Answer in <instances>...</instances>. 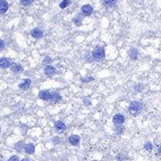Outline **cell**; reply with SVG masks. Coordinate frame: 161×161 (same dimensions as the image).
Segmentation results:
<instances>
[{
	"label": "cell",
	"instance_id": "cell-30",
	"mask_svg": "<svg viewBox=\"0 0 161 161\" xmlns=\"http://www.w3.org/2000/svg\"><path fill=\"white\" fill-rule=\"evenodd\" d=\"M92 161H98V160H92Z\"/></svg>",
	"mask_w": 161,
	"mask_h": 161
},
{
	"label": "cell",
	"instance_id": "cell-8",
	"mask_svg": "<svg viewBox=\"0 0 161 161\" xmlns=\"http://www.w3.org/2000/svg\"><path fill=\"white\" fill-rule=\"evenodd\" d=\"M11 61L6 58V57H1V60H0V66H1V69L5 70V69H7L9 67H11Z\"/></svg>",
	"mask_w": 161,
	"mask_h": 161
},
{
	"label": "cell",
	"instance_id": "cell-26",
	"mask_svg": "<svg viewBox=\"0 0 161 161\" xmlns=\"http://www.w3.org/2000/svg\"><path fill=\"white\" fill-rule=\"evenodd\" d=\"M7 161H19V158L17 156H12Z\"/></svg>",
	"mask_w": 161,
	"mask_h": 161
},
{
	"label": "cell",
	"instance_id": "cell-4",
	"mask_svg": "<svg viewBox=\"0 0 161 161\" xmlns=\"http://www.w3.org/2000/svg\"><path fill=\"white\" fill-rule=\"evenodd\" d=\"M51 96H52L51 92H50L49 90H40L39 93V99H42V100H46V101L50 100Z\"/></svg>",
	"mask_w": 161,
	"mask_h": 161
},
{
	"label": "cell",
	"instance_id": "cell-25",
	"mask_svg": "<svg viewBox=\"0 0 161 161\" xmlns=\"http://www.w3.org/2000/svg\"><path fill=\"white\" fill-rule=\"evenodd\" d=\"M94 80V78L93 77H88V78H80V81L81 82H90V81H92Z\"/></svg>",
	"mask_w": 161,
	"mask_h": 161
},
{
	"label": "cell",
	"instance_id": "cell-22",
	"mask_svg": "<svg viewBox=\"0 0 161 161\" xmlns=\"http://www.w3.org/2000/svg\"><path fill=\"white\" fill-rule=\"evenodd\" d=\"M32 2L33 0H21V4L24 6H29Z\"/></svg>",
	"mask_w": 161,
	"mask_h": 161
},
{
	"label": "cell",
	"instance_id": "cell-21",
	"mask_svg": "<svg viewBox=\"0 0 161 161\" xmlns=\"http://www.w3.org/2000/svg\"><path fill=\"white\" fill-rule=\"evenodd\" d=\"M22 149H24V142H23V141H19V142H17V143L15 144V150L21 151Z\"/></svg>",
	"mask_w": 161,
	"mask_h": 161
},
{
	"label": "cell",
	"instance_id": "cell-7",
	"mask_svg": "<svg viewBox=\"0 0 161 161\" xmlns=\"http://www.w3.org/2000/svg\"><path fill=\"white\" fill-rule=\"evenodd\" d=\"M30 35H31V37H33L34 39H41V38L43 37V31H42L40 29H39V28H35V29H33V30L30 31Z\"/></svg>",
	"mask_w": 161,
	"mask_h": 161
},
{
	"label": "cell",
	"instance_id": "cell-14",
	"mask_svg": "<svg viewBox=\"0 0 161 161\" xmlns=\"http://www.w3.org/2000/svg\"><path fill=\"white\" fill-rule=\"evenodd\" d=\"M129 57L133 60V61H135V60H137L138 59V56H139V51L136 49H131L130 50H129Z\"/></svg>",
	"mask_w": 161,
	"mask_h": 161
},
{
	"label": "cell",
	"instance_id": "cell-27",
	"mask_svg": "<svg viewBox=\"0 0 161 161\" xmlns=\"http://www.w3.org/2000/svg\"><path fill=\"white\" fill-rule=\"evenodd\" d=\"M5 41L1 39V40H0V49H1V50H3V49H5Z\"/></svg>",
	"mask_w": 161,
	"mask_h": 161
},
{
	"label": "cell",
	"instance_id": "cell-2",
	"mask_svg": "<svg viewBox=\"0 0 161 161\" xmlns=\"http://www.w3.org/2000/svg\"><path fill=\"white\" fill-rule=\"evenodd\" d=\"M144 108V105L140 102V101H132L130 106L128 107V111L130 113V115L136 116L138 115Z\"/></svg>",
	"mask_w": 161,
	"mask_h": 161
},
{
	"label": "cell",
	"instance_id": "cell-11",
	"mask_svg": "<svg viewBox=\"0 0 161 161\" xmlns=\"http://www.w3.org/2000/svg\"><path fill=\"white\" fill-rule=\"evenodd\" d=\"M80 140V136H78V135H71V136L69 137V139H68V141H69V143H70L71 145L76 146V145L79 144Z\"/></svg>",
	"mask_w": 161,
	"mask_h": 161
},
{
	"label": "cell",
	"instance_id": "cell-5",
	"mask_svg": "<svg viewBox=\"0 0 161 161\" xmlns=\"http://www.w3.org/2000/svg\"><path fill=\"white\" fill-rule=\"evenodd\" d=\"M93 13V8L90 5H84L81 7V14L84 16H90Z\"/></svg>",
	"mask_w": 161,
	"mask_h": 161
},
{
	"label": "cell",
	"instance_id": "cell-23",
	"mask_svg": "<svg viewBox=\"0 0 161 161\" xmlns=\"http://www.w3.org/2000/svg\"><path fill=\"white\" fill-rule=\"evenodd\" d=\"M52 62V59L49 57V56H46L44 59H43V64L44 65H49V64H50Z\"/></svg>",
	"mask_w": 161,
	"mask_h": 161
},
{
	"label": "cell",
	"instance_id": "cell-9",
	"mask_svg": "<svg viewBox=\"0 0 161 161\" xmlns=\"http://www.w3.org/2000/svg\"><path fill=\"white\" fill-rule=\"evenodd\" d=\"M66 126L64 122L62 121H56L55 123V129L57 133H63L65 130Z\"/></svg>",
	"mask_w": 161,
	"mask_h": 161
},
{
	"label": "cell",
	"instance_id": "cell-6",
	"mask_svg": "<svg viewBox=\"0 0 161 161\" xmlns=\"http://www.w3.org/2000/svg\"><path fill=\"white\" fill-rule=\"evenodd\" d=\"M11 70L14 74H20V73H22L24 71V67L19 63H13L11 65Z\"/></svg>",
	"mask_w": 161,
	"mask_h": 161
},
{
	"label": "cell",
	"instance_id": "cell-17",
	"mask_svg": "<svg viewBox=\"0 0 161 161\" xmlns=\"http://www.w3.org/2000/svg\"><path fill=\"white\" fill-rule=\"evenodd\" d=\"M102 1H103L104 5L109 8L114 7L116 5V0H102Z\"/></svg>",
	"mask_w": 161,
	"mask_h": 161
},
{
	"label": "cell",
	"instance_id": "cell-3",
	"mask_svg": "<svg viewBox=\"0 0 161 161\" xmlns=\"http://www.w3.org/2000/svg\"><path fill=\"white\" fill-rule=\"evenodd\" d=\"M113 123L115 125H121L125 123V116L121 114H116L113 116Z\"/></svg>",
	"mask_w": 161,
	"mask_h": 161
},
{
	"label": "cell",
	"instance_id": "cell-19",
	"mask_svg": "<svg viewBox=\"0 0 161 161\" xmlns=\"http://www.w3.org/2000/svg\"><path fill=\"white\" fill-rule=\"evenodd\" d=\"M71 4V0H63L60 4H59V7L61 9H65L66 8L67 6H69Z\"/></svg>",
	"mask_w": 161,
	"mask_h": 161
},
{
	"label": "cell",
	"instance_id": "cell-1",
	"mask_svg": "<svg viewBox=\"0 0 161 161\" xmlns=\"http://www.w3.org/2000/svg\"><path fill=\"white\" fill-rule=\"evenodd\" d=\"M105 55H106L105 49L101 46H97L91 52L92 59L98 62L103 61L105 59Z\"/></svg>",
	"mask_w": 161,
	"mask_h": 161
},
{
	"label": "cell",
	"instance_id": "cell-16",
	"mask_svg": "<svg viewBox=\"0 0 161 161\" xmlns=\"http://www.w3.org/2000/svg\"><path fill=\"white\" fill-rule=\"evenodd\" d=\"M61 100H62L61 95H60L59 93H57V92H54L53 94H52V96H51L50 101H51L52 103H57V102H59V101H61Z\"/></svg>",
	"mask_w": 161,
	"mask_h": 161
},
{
	"label": "cell",
	"instance_id": "cell-10",
	"mask_svg": "<svg viewBox=\"0 0 161 161\" xmlns=\"http://www.w3.org/2000/svg\"><path fill=\"white\" fill-rule=\"evenodd\" d=\"M44 73L47 76L49 77V76H53L56 74V70L52 65H47L44 69Z\"/></svg>",
	"mask_w": 161,
	"mask_h": 161
},
{
	"label": "cell",
	"instance_id": "cell-24",
	"mask_svg": "<svg viewBox=\"0 0 161 161\" xmlns=\"http://www.w3.org/2000/svg\"><path fill=\"white\" fill-rule=\"evenodd\" d=\"M82 101H83V104H84L85 106H89V105L91 104V101H90V99L89 98H83Z\"/></svg>",
	"mask_w": 161,
	"mask_h": 161
},
{
	"label": "cell",
	"instance_id": "cell-12",
	"mask_svg": "<svg viewBox=\"0 0 161 161\" xmlns=\"http://www.w3.org/2000/svg\"><path fill=\"white\" fill-rule=\"evenodd\" d=\"M30 84H31V80L28 78V79H25V80H24L22 82L19 83V88L24 90H25L29 89Z\"/></svg>",
	"mask_w": 161,
	"mask_h": 161
},
{
	"label": "cell",
	"instance_id": "cell-18",
	"mask_svg": "<svg viewBox=\"0 0 161 161\" xmlns=\"http://www.w3.org/2000/svg\"><path fill=\"white\" fill-rule=\"evenodd\" d=\"M73 22L74 23V24H75V25H77V26H80V24H81V22H82V16H81L80 14L76 15V16L74 18Z\"/></svg>",
	"mask_w": 161,
	"mask_h": 161
},
{
	"label": "cell",
	"instance_id": "cell-20",
	"mask_svg": "<svg viewBox=\"0 0 161 161\" xmlns=\"http://www.w3.org/2000/svg\"><path fill=\"white\" fill-rule=\"evenodd\" d=\"M144 149L147 150V151H151L153 150V145L150 141H147L145 144H144Z\"/></svg>",
	"mask_w": 161,
	"mask_h": 161
},
{
	"label": "cell",
	"instance_id": "cell-31",
	"mask_svg": "<svg viewBox=\"0 0 161 161\" xmlns=\"http://www.w3.org/2000/svg\"><path fill=\"white\" fill-rule=\"evenodd\" d=\"M1 161H2V160H1Z\"/></svg>",
	"mask_w": 161,
	"mask_h": 161
},
{
	"label": "cell",
	"instance_id": "cell-13",
	"mask_svg": "<svg viewBox=\"0 0 161 161\" xmlns=\"http://www.w3.org/2000/svg\"><path fill=\"white\" fill-rule=\"evenodd\" d=\"M8 7H9L8 3L5 0H1V2H0V13H1V14H5L8 10Z\"/></svg>",
	"mask_w": 161,
	"mask_h": 161
},
{
	"label": "cell",
	"instance_id": "cell-28",
	"mask_svg": "<svg viewBox=\"0 0 161 161\" xmlns=\"http://www.w3.org/2000/svg\"><path fill=\"white\" fill-rule=\"evenodd\" d=\"M158 151H159V154L161 156V145L159 147V150H158Z\"/></svg>",
	"mask_w": 161,
	"mask_h": 161
},
{
	"label": "cell",
	"instance_id": "cell-29",
	"mask_svg": "<svg viewBox=\"0 0 161 161\" xmlns=\"http://www.w3.org/2000/svg\"><path fill=\"white\" fill-rule=\"evenodd\" d=\"M21 161H30V160H29L28 159H24L23 160H21Z\"/></svg>",
	"mask_w": 161,
	"mask_h": 161
},
{
	"label": "cell",
	"instance_id": "cell-15",
	"mask_svg": "<svg viewBox=\"0 0 161 161\" xmlns=\"http://www.w3.org/2000/svg\"><path fill=\"white\" fill-rule=\"evenodd\" d=\"M24 150H25V152H26L27 154L31 155V154H33L34 151H35V146H34L32 143H28L27 145H25V147H24Z\"/></svg>",
	"mask_w": 161,
	"mask_h": 161
}]
</instances>
